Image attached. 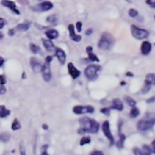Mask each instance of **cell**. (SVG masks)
<instances>
[{
    "mask_svg": "<svg viewBox=\"0 0 155 155\" xmlns=\"http://www.w3.org/2000/svg\"><path fill=\"white\" fill-rule=\"evenodd\" d=\"M27 78V75H26V73L25 71L23 72V74H22V79H26Z\"/></svg>",
    "mask_w": 155,
    "mask_h": 155,
    "instance_id": "obj_55",
    "label": "cell"
},
{
    "mask_svg": "<svg viewBox=\"0 0 155 155\" xmlns=\"http://www.w3.org/2000/svg\"><path fill=\"white\" fill-rule=\"evenodd\" d=\"M4 58L0 55V67H1V66L4 65Z\"/></svg>",
    "mask_w": 155,
    "mask_h": 155,
    "instance_id": "obj_51",
    "label": "cell"
},
{
    "mask_svg": "<svg viewBox=\"0 0 155 155\" xmlns=\"http://www.w3.org/2000/svg\"><path fill=\"white\" fill-rule=\"evenodd\" d=\"M115 44V38L109 32H103L98 42V47L102 50H110Z\"/></svg>",
    "mask_w": 155,
    "mask_h": 155,
    "instance_id": "obj_2",
    "label": "cell"
},
{
    "mask_svg": "<svg viewBox=\"0 0 155 155\" xmlns=\"http://www.w3.org/2000/svg\"><path fill=\"white\" fill-rule=\"evenodd\" d=\"M151 87V86L145 84V87L142 90V93L143 94H147L148 93V92L150 91Z\"/></svg>",
    "mask_w": 155,
    "mask_h": 155,
    "instance_id": "obj_35",
    "label": "cell"
},
{
    "mask_svg": "<svg viewBox=\"0 0 155 155\" xmlns=\"http://www.w3.org/2000/svg\"><path fill=\"white\" fill-rule=\"evenodd\" d=\"M34 26H35V27H36L37 29H38L39 30H40V31H42V30H43V29L46 28L45 26H43L42 25L39 24H37V23H35V25H34Z\"/></svg>",
    "mask_w": 155,
    "mask_h": 155,
    "instance_id": "obj_44",
    "label": "cell"
},
{
    "mask_svg": "<svg viewBox=\"0 0 155 155\" xmlns=\"http://www.w3.org/2000/svg\"><path fill=\"white\" fill-rule=\"evenodd\" d=\"M57 19H58L57 16L56 15V14H51V15L48 16L46 18V21L48 23H50V24H55L57 21Z\"/></svg>",
    "mask_w": 155,
    "mask_h": 155,
    "instance_id": "obj_30",
    "label": "cell"
},
{
    "mask_svg": "<svg viewBox=\"0 0 155 155\" xmlns=\"http://www.w3.org/2000/svg\"><path fill=\"white\" fill-rule=\"evenodd\" d=\"M1 4L2 6L11 10L12 12L16 14V15H19L21 14L20 11L18 10L17 7L16 3L13 1H11V0H2L1 1Z\"/></svg>",
    "mask_w": 155,
    "mask_h": 155,
    "instance_id": "obj_10",
    "label": "cell"
},
{
    "mask_svg": "<svg viewBox=\"0 0 155 155\" xmlns=\"http://www.w3.org/2000/svg\"><path fill=\"white\" fill-rule=\"evenodd\" d=\"M10 134L8 132L0 133V141L2 142H8L10 140Z\"/></svg>",
    "mask_w": 155,
    "mask_h": 155,
    "instance_id": "obj_24",
    "label": "cell"
},
{
    "mask_svg": "<svg viewBox=\"0 0 155 155\" xmlns=\"http://www.w3.org/2000/svg\"><path fill=\"white\" fill-rule=\"evenodd\" d=\"M154 101H155V97L153 96L151 98H150V99H148L146 101V102L147 103V104H151V103L154 102Z\"/></svg>",
    "mask_w": 155,
    "mask_h": 155,
    "instance_id": "obj_48",
    "label": "cell"
},
{
    "mask_svg": "<svg viewBox=\"0 0 155 155\" xmlns=\"http://www.w3.org/2000/svg\"><path fill=\"white\" fill-rule=\"evenodd\" d=\"M42 129L44 130H48V125L46 123H43L42 125Z\"/></svg>",
    "mask_w": 155,
    "mask_h": 155,
    "instance_id": "obj_52",
    "label": "cell"
},
{
    "mask_svg": "<svg viewBox=\"0 0 155 155\" xmlns=\"http://www.w3.org/2000/svg\"><path fill=\"white\" fill-rule=\"evenodd\" d=\"M125 84H126V82H124V81H122V82L120 83L121 86H125Z\"/></svg>",
    "mask_w": 155,
    "mask_h": 155,
    "instance_id": "obj_57",
    "label": "cell"
},
{
    "mask_svg": "<svg viewBox=\"0 0 155 155\" xmlns=\"http://www.w3.org/2000/svg\"><path fill=\"white\" fill-rule=\"evenodd\" d=\"M88 54V58H87V60L90 61V62H100V60L99 58L98 57V56L95 55V54H93V52H91V53H89L87 54Z\"/></svg>",
    "mask_w": 155,
    "mask_h": 155,
    "instance_id": "obj_28",
    "label": "cell"
},
{
    "mask_svg": "<svg viewBox=\"0 0 155 155\" xmlns=\"http://www.w3.org/2000/svg\"><path fill=\"white\" fill-rule=\"evenodd\" d=\"M110 109H115L118 111H122L123 109V104L122 101L120 99H114L112 101V105L110 106Z\"/></svg>",
    "mask_w": 155,
    "mask_h": 155,
    "instance_id": "obj_18",
    "label": "cell"
},
{
    "mask_svg": "<svg viewBox=\"0 0 155 155\" xmlns=\"http://www.w3.org/2000/svg\"><path fill=\"white\" fill-rule=\"evenodd\" d=\"M90 154L91 155H103L104 154V153H103V152L101 151H94Z\"/></svg>",
    "mask_w": 155,
    "mask_h": 155,
    "instance_id": "obj_47",
    "label": "cell"
},
{
    "mask_svg": "<svg viewBox=\"0 0 155 155\" xmlns=\"http://www.w3.org/2000/svg\"><path fill=\"white\" fill-rule=\"evenodd\" d=\"M3 38H4V35H3V34L1 32H0V40H2Z\"/></svg>",
    "mask_w": 155,
    "mask_h": 155,
    "instance_id": "obj_56",
    "label": "cell"
},
{
    "mask_svg": "<svg viewBox=\"0 0 155 155\" xmlns=\"http://www.w3.org/2000/svg\"><path fill=\"white\" fill-rule=\"evenodd\" d=\"M55 56L57 57L59 63L62 65H64L66 62V55L65 51L60 48L57 47L55 48Z\"/></svg>",
    "mask_w": 155,
    "mask_h": 155,
    "instance_id": "obj_15",
    "label": "cell"
},
{
    "mask_svg": "<svg viewBox=\"0 0 155 155\" xmlns=\"http://www.w3.org/2000/svg\"><path fill=\"white\" fill-rule=\"evenodd\" d=\"M1 1H2V0H1Z\"/></svg>",
    "mask_w": 155,
    "mask_h": 155,
    "instance_id": "obj_60",
    "label": "cell"
},
{
    "mask_svg": "<svg viewBox=\"0 0 155 155\" xmlns=\"http://www.w3.org/2000/svg\"><path fill=\"white\" fill-rule=\"evenodd\" d=\"M102 130L105 137L108 139L110 142V146H112L114 144V138L110 129V123L109 121L106 120L103 122L102 125Z\"/></svg>",
    "mask_w": 155,
    "mask_h": 155,
    "instance_id": "obj_7",
    "label": "cell"
},
{
    "mask_svg": "<svg viewBox=\"0 0 155 155\" xmlns=\"http://www.w3.org/2000/svg\"><path fill=\"white\" fill-rule=\"evenodd\" d=\"M123 125V121L122 120H120L118 123V134H119V140L116 142L115 145L118 149H123L124 147V142L126 137L122 132V127Z\"/></svg>",
    "mask_w": 155,
    "mask_h": 155,
    "instance_id": "obj_9",
    "label": "cell"
},
{
    "mask_svg": "<svg viewBox=\"0 0 155 155\" xmlns=\"http://www.w3.org/2000/svg\"><path fill=\"white\" fill-rule=\"evenodd\" d=\"M154 143H155V140H154L153 141V142H152V143H151V145H152V146H153V148H152V151H153V153H154V154L155 153V151H154V149H155Z\"/></svg>",
    "mask_w": 155,
    "mask_h": 155,
    "instance_id": "obj_54",
    "label": "cell"
},
{
    "mask_svg": "<svg viewBox=\"0 0 155 155\" xmlns=\"http://www.w3.org/2000/svg\"><path fill=\"white\" fill-rule=\"evenodd\" d=\"M101 69L99 65H90L84 70V75L89 81H95L98 78V72Z\"/></svg>",
    "mask_w": 155,
    "mask_h": 155,
    "instance_id": "obj_4",
    "label": "cell"
},
{
    "mask_svg": "<svg viewBox=\"0 0 155 155\" xmlns=\"http://www.w3.org/2000/svg\"><path fill=\"white\" fill-rule=\"evenodd\" d=\"M31 27L30 23H29L28 21L24 22V23H22L20 24H18L16 27H14L16 31L19 32H26L29 30V29Z\"/></svg>",
    "mask_w": 155,
    "mask_h": 155,
    "instance_id": "obj_20",
    "label": "cell"
},
{
    "mask_svg": "<svg viewBox=\"0 0 155 155\" xmlns=\"http://www.w3.org/2000/svg\"><path fill=\"white\" fill-rule=\"evenodd\" d=\"M68 32H69V36L70 39L75 42H79L82 39V35H77L75 33V26H74L73 24H69L68 27Z\"/></svg>",
    "mask_w": 155,
    "mask_h": 155,
    "instance_id": "obj_14",
    "label": "cell"
},
{
    "mask_svg": "<svg viewBox=\"0 0 155 155\" xmlns=\"http://www.w3.org/2000/svg\"><path fill=\"white\" fill-rule=\"evenodd\" d=\"M129 16L132 18H135L138 16V12L135 8H130L128 12Z\"/></svg>",
    "mask_w": 155,
    "mask_h": 155,
    "instance_id": "obj_32",
    "label": "cell"
},
{
    "mask_svg": "<svg viewBox=\"0 0 155 155\" xmlns=\"http://www.w3.org/2000/svg\"><path fill=\"white\" fill-rule=\"evenodd\" d=\"M54 8V4L48 1H44L31 7V10L34 12H47Z\"/></svg>",
    "mask_w": 155,
    "mask_h": 155,
    "instance_id": "obj_6",
    "label": "cell"
},
{
    "mask_svg": "<svg viewBox=\"0 0 155 155\" xmlns=\"http://www.w3.org/2000/svg\"><path fill=\"white\" fill-rule=\"evenodd\" d=\"M11 114V111L6 109V107L4 105H0V117L4 118L10 115Z\"/></svg>",
    "mask_w": 155,
    "mask_h": 155,
    "instance_id": "obj_22",
    "label": "cell"
},
{
    "mask_svg": "<svg viewBox=\"0 0 155 155\" xmlns=\"http://www.w3.org/2000/svg\"><path fill=\"white\" fill-rule=\"evenodd\" d=\"M100 112L106 115V116L109 117L110 115V108L109 107H105V108H102L100 110Z\"/></svg>",
    "mask_w": 155,
    "mask_h": 155,
    "instance_id": "obj_34",
    "label": "cell"
},
{
    "mask_svg": "<svg viewBox=\"0 0 155 155\" xmlns=\"http://www.w3.org/2000/svg\"><path fill=\"white\" fill-rule=\"evenodd\" d=\"M133 152H134V153L135 155H142V154H143L142 151L138 147H134V148H133Z\"/></svg>",
    "mask_w": 155,
    "mask_h": 155,
    "instance_id": "obj_37",
    "label": "cell"
},
{
    "mask_svg": "<svg viewBox=\"0 0 155 155\" xmlns=\"http://www.w3.org/2000/svg\"><path fill=\"white\" fill-rule=\"evenodd\" d=\"M29 48H30L31 51L34 54H40L41 51V48L39 46L36 45L35 43H31L29 44Z\"/></svg>",
    "mask_w": 155,
    "mask_h": 155,
    "instance_id": "obj_23",
    "label": "cell"
},
{
    "mask_svg": "<svg viewBox=\"0 0 155 155\" xmlns=\"http://www.w3.org/2000/svg\"><path fill=\"white\" fill-rule=\"evenodd\" d=\"M18 2L22 5H28L29 4L28 0H18Z\"/></svg>",
    "mask_w": 155,
    "mask_h": 155,
    "instance_id": "obj_46",
    "label": "cell"
},
{
    "mask_svg": "<svg viewBox=\"0 0 155 155\" xmlns=\"http://www.w3.org/2000/svg\"><path fill=\"white\" fill-rule=\"evenodd\" d=\"M125 1H127V2H129V3H131V0H125Z\"/></svg>",
    "mask_w": 155,
    "mask_h": 155,
    "instance_id": "obj_58",
    "label": "cell"
},
{
    "mask_svg": "<svg viewBox=\"0 0 155 155\" xmlns=\"http://www.w3.org/2000/svg\"><path fill=\"white\" fill-rule=\"evenodd\" d=\"M93 29H87V30L85 32V34L87 35V36H89L90 35H91L93 34Z\"/></svg>",
    "mask_w": 155,
    "mask_h": 155,
    "instance_id": "obj_49",
    "label": "cell"
},
{
    "mask_svg": "<svg viewBox=\"0 0 155 155\" xmlns=\"http://www.w3.org/2000/svg\"><path fill=\"white\" fill-rule=\"evenodd\" d=\"M142 149H143V154H146V155H150L151 153L153 152L152 149L151 148L146 144H144L142 146Z\"/></svg>",
    "mask_w": 155,
    "mask_h": 155,
    "instance_id": "obj_31",
    "label": "cell"
},
{
    "mask_svg": "<svg viewBox=\"0 0 155 155\" xmlns=\"http://www.w3.org/2000/svg\"><path fill=\"white\" fill-rule=\"evenodd\" d=\"M124 100H125V102H127V104L129 106H130L131 107H135L136 106V104H137V102L134 99H133L131 97L129 96V95H125Z\"/></svg>",
    "mask_w": 155,
    "mask_h": 155,
    "instance_id": "obj_25",
    "label": "cell"
},
{
    "mask_svg": "<svg viewBox=\"0 0 155 155\" xmlns=\"http://www.w3.org/2000/svg\"><path fill=\"white\" fill-rule=\"evenodd\" d=\"M140 114V110L138 109V107H133V108L131 109L130 112L129 113V116L130 118H136Z\"/></svg>",
    "mask_w": 155,
    "mask_h": 155,
    "instance_id": "obj_26",
    "label": "cell"
},
{
    "mask_svg": "<svg viewBox=\"0 0 155 155\" xmlns=\"http://www.w3.org/2000/svg\"><path fill=\"white\" fill-rule=\"evenodd\" d=\"M38 1H45V0H38Z\"/></svg>",
    "mask_w": 155,
    "mask_h": 155,
    "instance_id": "obj_59",
    "label": "cell"
},
{
    "mask_svg": "<svg viewBox=\"0 0 155 155\" xmlns=\"http://www.w3.org/2000/svg\"><path fill=\"white\" fill-rule=\"evenodd\" d=\"M7 82L6 81V76L4 75H0V85L1 86H3L4 84H5Z\"/></svg>",
    "mask_w": 155,
    "mask_h": 155,
    "instance_id": "obj_38",
    "label": "cell"
},
{
    "mask_svg": "<svg viewBox=\"0 0 155 155\" xmlns=\"http://www.w3.org/2000/svg\"><path fill=\"white\" fill-rule=\"evenodd\" d=\"M41 72L42 73V77L43 80L46 82H48L52 77V74L50 70V64L45 63L42 66Z\"/></svg>",
    "mask_w": 155,
    "mask_h": 155,
    "instance_id": "obj_11",
    "label": "cell"
},
{
    "mask_svg": "<svg viewBox=\"0 0 155 155\" xmlns=\"http://www.w3.org/2000/svg\"><path fill=\"white\" fill-rule=\"evenodd\" d=\"M146 3L148 6H149L151 8H155V3L153 0H146Z\"/></svg>",
    "mask_w": 155,
    "mask_h": 155,
    "instance_id": "obj_39",
    "label": "cell"
},
{
    "mask_svg": "<svg viewBox=\"0 0 155 155\" xmlns=\"http://www.w3.org/2000/svg\"><path fill=\"white\" fill-rule=\"evenodd\" d=\"M49 148L48 144H45L43 145L41 147V153L43 155H48V152H47V149Z\"/></svg>",
    "mask_w": 155,
    "mask_h": 155,
    "instance_id": "obj_33",
    "label": "cell"
},
{
    "mask_svg": "<svg viewBox=\"0 0 155 155\" xmlns=\"http://www.w3.org/2000/svg\"><path fill=\"white\" fill-rule=\"evenodd\" d=\"M19 151H20V153L22 155H24V154H26V150H25V147L24 146V145L21 143L19 145Z\"/></svg>",
    "mask_w": 155,
    "mask_h": 155,
    "instance_id": "obj_42",
    "label": "cell"
},
{
    "mask_svg": "<svg viewBox=\"0 0 155 155\" xmlns=\"http://www.w3.org/2000/svg\"><path fill=\"white\" fill-rule=\"evenodd\" d=\"M45 34L46 35L48 39L50 40H54L56 39L59 36V33L58 31H57L56 29H50L47 30L45 32Z\"/></svg>",
    "mask_w": 155,
    "mask_h": 155,
    "instance_id": "obj_19",
    "label": "cell"
},
{
    "mask_svg": "<svg viewBox=\"0 0 155 155\" xmlns=\"http://www.w3.org/2000/svg\"><path fill=\"white\" fill-rule=\"evenodd\" d=\"M67 68L69 75L72 77L73 79H76L81 75V71L75 67V66L73 65L72 62H70L68 63Z\"/></svg>",
    "mask_w": 155,
    "mask_h": 155,
    "instance_id": "obj_13",
    "label": "cell"
},
{
    "mask_svg": "<svg viewBox=\"0 0 155 155\" xmlns=\"http://www.w3.org/2000/svg\"><path fill=\"white\" fill-rule=\"evenodd\" d=\"M155 75L154 73H148L146 76V79L145 81V84L146 85H154L155 83Z\"/></svg>",
    "mask_w": 155,
    "mask_h": 155,
    "instance_id": "obj_21",
    "label": "cell"
},
{
    "mask_svg": "<svg viewBox=\"0 0 155 155\" xmlns=\"http://www.w3.org/2000/svg\"><path fill=\"white\" fill-rule=\"evenodd\" d=\"M155 123L154 116L147 114L145 117L140 119L137 124V128L138 130L145 131L151 129Z\"/></svg>",
    "mask_w": 155,
    "mask_h": 155,
    "instance_id": "obj_3",
    "label": "cell"
},
{
    "mask_svg": "<svg viewBox=\"0 0 155 155\" xmlns=\"http://www.w3.org/2000/svg\"><path fill=\"white\" fill-rule=\"evenodd\" d=\"M6 93V87L3 86H0V95H3Z\"/></svg>",
    "mask_w": 155,
    "mask_h": 155,
    "instance_id": "obj_45",
    "label": "cell"
},
{
    "mask_svg": "<svg viewBox=\"0 0 155 155\" xmlns=\"http://www.w3.org/2000/svg\"><path fill=\"white\" fill-rule=\"evenodd\" d=\"M7 24L6 20L3 18H0V30L3 29Z\"/></svg>",
    "mask_w": 155,
    "mask_h": 155,
    "instance_id": "obj_36",
    "label": "cell"
},
{
    "mask_svg": "<svg viewBox=\"0 0 155 155\" xmlns=\"http://www.w3.org/2000/svg\"><path fill=\"white\" fill-rule=\"evenodd\" d=\"M82 26H83V23L81 21H78L76 23V28L77 31L78 32H82Z\"/></svg>",
    "mask_w": 155,
    "mask_h": 155,
    "instance_id": "obj_40",
    "label": "cell"
},
{
    "mask_svg": "<svg viewBox=\"0 0 155 155\" xmlns=\"http://www.w3.org/2000/svg\"><path fill=\"white\" fill-rule=\"evenodd\" d=\"M131 33L132 36L136 39L143 40L148 37L150 35L149 32L144 29H141L137 27L135 25L131 26Z\"/></svg>",
    "mask_w": 155,
    "mask_h": 155,
    "instance_id": "obj_5",
    "label": "cell"
},
{
    "mask_svg": "<svg viewBox=\"0 0 155 155\" xmlns=\"http://www.w3.org/2000/svg\"><path fill=\"white\" fill-rule=\"evenodd\" d=\"M93 47H92L91 46H87V47L86 48V53H87V54H89V53L92 52V51H93Z\"/></svg>",
    "mask_w": 155,
    "mask_h": 155,
    "instance_id": "obj_50",
    "label": "cell"
},
{
    "mask_svg": "<svg viewBox=\"0 0 155 155\" xmlns=\"http://www.w3.org/2000/svg\"><path fill=\"white\" fill-rule=\"evenodd\" d=\"M53 59H54V57L53 56L48 55L45 58V63L50 64V63L53 61Z\"/></svg>",
    "mask_w": 155,
    "mask_h": 155,
    "instance_id": "obj_43",
    "label": "cell"
},
{
    "mask_svg": "<svg viewBox=\"0 0 155 155\" xmlns=\"http://www.w3.org/2000/svg\"><path fill=\"white\" fill-rule=\"evenodd\" d=\"M152 49L151 43L148 41H144L141 46V52L143 55H149Z\"/></svg>",
    "mask_w": 155,
    "mask_h": 155,
    "instance_id": "obj_17",
    "label": "cell"
},
{
    "mask_svg": "<svg viewBox=\"0 0 155 155\" xmlns=\"http://www.w3.org/2000/svg\"><path fill=\"white\" fill-rule=\"evenodd\" d=\"M42 44L46 48V50L48 51V52H54L55 50V47L54 42L51 41V40L50 39H42Z\"/></svg>",
    "mask_w": 155,
    "mask_h": 155,
    "instance_id": "obj_16",
    "label": "cell"
},
{
    "mask_svg": "<svg viewBox=\"0 0 155 155\" xmlns=\"http://www.w3.org/2000/svg\"><path fill=\"white\" fill-rule=\"evenodd\" d=\"M11 129L13 131L18 130L21 129V124L18 119H15L14 120L11 125Z\"/></svg>",
    "mask_w": 155,
    "mask_h": 155,
    "instance_id": "obj_27",
    "label": "cell"
},
{
    "mask_svg": "<svg viewBox=\"0 0 155 155\" xmlns=\"http://www.w3.org/2000/svg\"><path fill=\"white\" fill-rule=\"evenodd\" d=\"M29 63H30V65L34 72L36 73H39L41 72L43 65L41 64L38 58H37L36 57H32L30 58Z\"/></svg>",
    "mask_w": 155,
    "mask_h": 155,
    "instance_id": "obj_12",
    "label": "cell"
},
{
    "mask_svg": "<svg viewBox=\"0 0 155 155\" xmlns=\"http://www.w3.org/2000/svg\"><path fill=\"white\" fill-rule=\"evenodd\" d=\"M126 76L127 77H134V74L132 72H131V71H128L126 73Z\"/></svg>",
    "mask_w": 155,
    "mask_h": 155,
    "instance_id": "obj_53",
    "label": "cell"
},
{
    "mask_svg": "<svg viewBox=\"0 0 155 155\" xmlns=\"http://www.w3.org/2000/svg\"><path fill=\"white\" fill-rule=\"evenodd\" d=\"M79 123L84 133H91V134H97L98 132L100 125L94 119H91L87 117H83L80 118Z\"/></svg>",
    "mask_w": 155,
    "mask_h": 155,
    "instance_id": "obj_1",
    "label": "cell"
},
{
    "mask_svg": "<svg viewBox=\"0 0 155 155\" xmlns=\"http://www.w3.org/2000/svg\"><path fill=\"white\" fill-rule=\"evenodd\" d=\"M73 112L75 114H93L94 112V108L91 106H76L73 107Z\"/></svg>",
    "mask_w": 155,
    "mask_h": 155,
    "instance_id": "obj_8",
    "label": "cell"
},
{
    "mask_svg": "<svg viewBox=\"0 0 155 155\" xmlns=\"http://www.w3.org/2000/svg\"><path fill=\"white\" fill-rule=\"evenodd\" d=\"M16 31L15 28H12V29H10L8 31V34L9 36L10 37H13L14 35L16 34Z\"/></svg>",
    "mask_w": 155,
    "mask_h": 155,
    "instance_id": "obj_41",
    "label": "cell"
},
{
    "mask_svg": "<svg viewBox=\"0 0 155 155\" xmlns=\"http://www.w3.org/2000/svg\"><path fill=\"white\" fill-rule=\"evenodd\" d=\"M91 142V138L90 136H84L82 139H81L79 142L80 146H84L86 144H90Z\"/></svg>",
    "mask_w": 155,
    "mask_h": 155,
    "instance_id": "obj_29",
    "label": "cell"
}]
</instances>
